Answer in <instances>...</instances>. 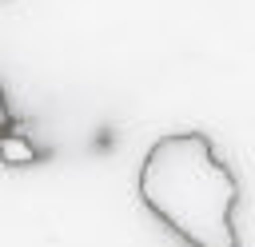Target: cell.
<instances>
[{
	"mask_svg": "<svg viewBox=\"0 0 255 247\" xmlns=\"http://www.w3.org/2000/svg\"><path fill=\"white\" fill-rule=\"evenodd\" d=\"M139 203L187 247H239V179L219 159L207 131L159 135L135 179Z\"/></svg>",
	"mask_w": 255,
	"mask_h": 247,
	"instance_id": "1",
	"label": "cell"
},
{
	"mask_svg": "<svg viewBox=\"0 0 255 247\" xmlns=\"http://www.w3.org/2000/svg\"><path fill=\"white\" fill-rule=\"evenodd\" d=\"M0 159L16 167V163H32V159H36V151H32L20 135H0Z\"/></svg>",
	"mask_w": 255,
	"mask_h": 247,
	"instance_id": "2",
	"label": "cell"
}]
</instances>
